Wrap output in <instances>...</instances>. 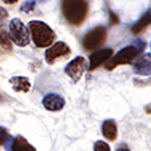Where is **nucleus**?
<instances>
[{"label":"nucleus","mask_w":151,"mask_h":151,"mask_svg":"<svg viewBox=\"0 0 151 151\" xmlns=\"http://www.w3.org/2000/svg\"><path fill=\"white\" fill-rule=\"evenodd\" d=\"M112 55H113L112 49H103V50H99L96 53H93L89 57V70L97 69L100 65H103L104 62H107Z\"/></svg>","instance_id":"8"},{"label":"nucleus","mask_w":151,"mask_h":151,"mask_svg":"<svg viewBox=\"0 0 151 151\" xmlns=\"http://www.w3.org/2000/svg\"><path fill=\"white\" fill-rule=\"evenodd\" d=\"M150 9H148L147 12H145V15L142 16L140 19H139L138 22L135 23V24L131 27V31H132V34H135V35H138V34H140L145 28H147L148 27V24H150Z\"/></svg>","instance_id":"14"},{"label":"nucleus","mask_w":151,"mask_h":151,"mask_svg":"<svg viewBox=\"0 0 151 151\" xmlns=\"http://www.w3.org/2000/svg\"><path fill=\"white\" fill-rule=\"evenodd\" d=\"M101 131H103V135L105 136V139L113 142L116 140L117 138V126L113 120H105L101 126Z\"/></svg>","instance_id":"12"},{"label":"nucleus","mask_w":151,"mask_h":151,"mask_svg":"<svg viewBox=\"0 0 151 151\" xmlns=\"http://www.w3.org/2000/svg\"><path fill=\"white\" fill-rule=\"evenodd\" d=\"M138 55V51H136L135 46H126L123 47L122 50H119L115 55H112L108 60V62L105 63V69L107 70H113L115 68L120 65H126L129 63L135 60V57Z\"/></svg>","instance_id":"3"},{"label":"nucleus","mask_w":151,"mask_h":151,"mask_svg":"<svg viewBox=\"0 0 151 151\" xmlns=\"http://www.w3.org/2000/svg\"><path fill=\"white\" fill-rule=\"evenodd\" d=\"M8 28H9V37L12 38V41L18 46L24 47L30 43V34L27 31V27L23 24L20 19L18 18L12 19L8 24Z\"/></svg>","instance_id":"4"},{"label":"nucleus","mask_w":151,"mask_h":151,"mask_svg":"<svg viewBox=\"0 0 151 151\" xmlns=\"http://www.w3.org/2000/svg\"><path fill=\"white\" fill-rule=\"evenodd\" d=\"M0 100H1V96H0Z\"/></svg>","instance_id":"22"},{"label":"nucleus","mask_w":151,"mask_h":151,"mask_svg":"<svg viewBox=\"0 0 151 151\" xmlns=\"http://www.w3.org/2000/svg\"><path fill=\"white\" fill-rule=\"evenodd\" d=\"M117 23V16H115V14L111 12V24H116Z\"/></svg>","instance_id":"21"},{"label":"nucleus","mask_w":151,"mask_h":151,"mask_svg":"<svg viewBox=\"0 0 151 151\" xmlns=\"http://www.w3.org/2000/svg\"><path fill=\"white\" fill-rule=\"evenodd\" d=\"M70 54V47L65 43V42H57V43L51 45L45 53V60L49 65L54 63L60 58H65Z\"/></svg>","instance_id":"6"},{"label":"nucleus","mask_w":151,"mask_h":151,"mask_svg":"<svg viewBox=\"0 0 151 151\" xmlns=\"http://www.w3.org/2000/svg\"><path fill=\"white\" fill-rule=\"evenodd\" d=\"M42 104H43V107L46 108L47 111L57 112V111H61L65 107V99L57 93H49L43 97Z\"/></svg>","instance_id":"9"},{"label":"nucleus","mask_w":151,"mask_h":151,"mask_svg":"<svg viewBox=\"0 0 151 151\" xmlns=\"http://www.w3.org/2000/svg\"><path fill=\"white\" fill-rule=\"evenodd\" d=\"M28 28H30L32 42L38 47L51 46V43L55 39V32L41 20H31L28 23Z\"/></svg>","instance_id":"2"},{"label":"nucleus","mask_w":151,"mask_h":151,"mask_svg":"<svg viewBox=\"0 0 151 151\" xmlns=\"http://www.w3.org/2000/svg\"><path fill=\"white\" fill-rule=\"evenodd\" d=\"M94 151H111V147L103 140H97L94 143Z\"/></svg>","instance_id":"16"},{"label":"nucleus","mask_w":151,"mask_h":151,"mask_svg":"<svg viewBox=\"0 0 151 151\" xmlns=\"http://www.w3.org/2000/svg\"><path fill=\"white\" fill-rule=\"evenodd\" d=\"M116 151H131V150H129V148H128V146H127V145H124V143H122V145H119V146H117Z\"/></svg>","instance_id":"20"},{"label":"nucleus","mask_w":151,"mask_h":151,"mask_svg":"<svg viewBox=\"0 0 151 151\" xmlns=\"http://www.w3.org/2000/svg\"><path fill=\"white\" fill-rule=\"evenodd\" d=\"M105 41H107V30L103 26H99L85 34L84 39H82V46L86 50H94V49L103 46Z\"/></svg>","instance_id":"5"},{"label":"nucleus","mask_w":151,"mask_h":151,"mask_svg":"<svg viewBox=\"0 0 151 151\" xmlns=\"http://www.w3.org/2000/svg\"><path fill=\"white\" fill-rule=\"evenodd\" d=\"M7 19H8V12H7L3 7H0V31L4 30V24H6Z\"/></svg>","instance_id":"17"},{"label":"nucleus","mask_w":151,"mask_h":151,"mask_svg":"<svg viewBox=\"0 0 151 151\" xmlns=\"http://www.w3.org/2000/svg\"><path fill=\"white\" fill-rule=\"evenodd\" d=\"M9 84L12 85V88L15 92H24V93H27L31 89V82L28 81V78L24 77V76L12 77V78L9 80Z\"/></svg>","instance_id":"10"},{"label":"nucleus","mask_w":151,"mask_h":151,"mask_svg":"<svg viewBox=\"0 0 151 151\" xmlns=\"http://www.w3.org/2000/svg\"><path fill=\"white\" fill-rule=\"evenodd\" d=\"M35 3H37V1H24V3H23V6L20 7V9H22L23 12H30V11H32V9H34Z\"/></svg>","instance_id":"19"},{"label":"nucleus","mask_w":151,"mask_h":151,"mask_svg":"<svg viewBox=\"0 0 151 151\" xmlns=\"http://www.w3.org/2000/svg\"><path fill=\"white\" fill-rule=\"evenodd\" d=\"M86 60L84 57H76L73 61H70L65 68V73L69 76L74 82H77L82 77L84 72L86 70Z\"/></svg>","instance_id":"7"},{"label":"nucleus","mask_w":151,"mask_h":151,"mask_svg":"<svg viewBox=\"0 0 151 151\" xmlns=\"http://www.w3.org/2000/svg\"><path fill=\"white\" fill-rule=\"evenodd\" d=\"M62 14L70 24L81 26L88 15V1L65 0L62 1Z\"/></svg>","instance_id":"1"},{"label":"nucleus","mask_w":151,"mask_h":151,"mask_svg":"<svg viewBox=\"0 0 151 151\" xmlns=\"http://www.w3.org/2000/svg\"><path fill=\"white\" fill-rule=\"evenodd\" d=\"M8 139H9V132L4 127H0V146L3 143H6Z\"/></svg>","instance_id":"18"},{"label":"nucleus","mask_w":151,"mask_h":151,"mask_svg":"<svg viewBox=\"0 0 151 151\" xmlns=\"http://www.w3.org/2000/svg\"><path fill=\"white\" fill-rule=\"evenodd\" d=\"M11 151H37L23 136H16L11 145Z\"/></svg>","instance_id":"13"},{"label":"nucleus","mask_w":151,"mask_h":151,"mask_svg":"<svg viewBox=\"0 0 151 151\" xmlns=\"http://www.w3.org/2000/svg\"><path fill=\"white\" fill-rule=\"evenodd\" d=\"M150 53L145 54L143 57H140L138 61H136L135 66H134V70L135 73L140 76H150L151 74V69H150Z\"/></svg>","instance_id":"11"},{"label":"nucleus","mask_w":151,"mask_h":151,"mask_svg":"<svg viewBox=\"0 0 151 151\" xmlns=\"http://www.w3.org/2000/svg\"><path fill=\"white\" fill-rule=\"evenodd\" d=\"M0 46L3 49H6V50H11L12 49V43H11V39H9V35L6 30L0 31Z\"/></svg>","instance_id":"15"}]
</instances>
